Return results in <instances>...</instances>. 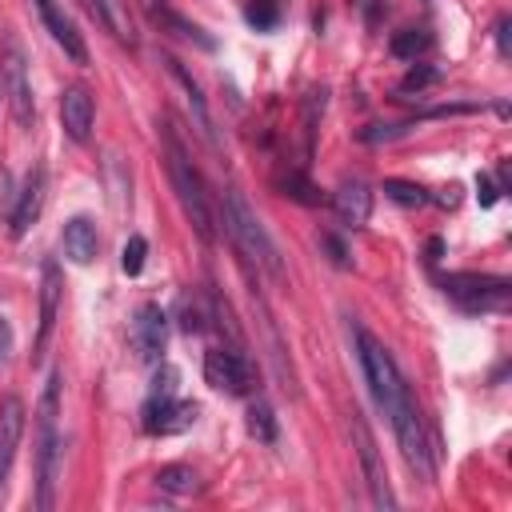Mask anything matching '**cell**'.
I'll use <instances>...</instances> for the list:
<instances>
[{"label":"cell","mask_w":512,"mask_h":512,"mask_svg":"<svg viewBox=\"0 0 512 512\" xmlns=\"http://www.w3.org/2000/svg\"><path fill=\"white\" fill-rule=\"evenodd\" d=\"M224 228H228L232 244L244 252V260H252L256 268H264L272 280H284V260H280L276 240L268 236V228L260 224V216L248 208V200L236 188L224 192Z\"/></svg>","instance_id":"1"},{"label":"cell","mask_w":512,"mask_h":512,"mask_svg":"<svg viewBox=\"0 0 512 512\" xmlns=\"http://www.w3.org/2000/svg\"><path fill=\"white\" fill-rule=\"evenodd\" d=\"M56 408H60V372L48 376L36 408V508L48 512L56 500V472H60V432H56Z\"/></svg>","instance_id":"2"},{"label":"cell","mask_w":512,"mask_h":512,"mask_svg":"<svg viewBox=\"0 0 512 512\" xmlns=\"http://www.w3.org/2000/svg\"><path fill=\"white\" fill-rule=\"evenodd\" d=\"M164 164H168V176H172V188H176V196H180L184 216L192 220L196 236H200L204 244H212L216 232H212V208H208L204 180H200L196 164L184 156V148H180V140H176L172 132H164Z\"/></svg>","instance_id":"3"},{"label":"cell","mask_w":512,"mask_h":512,"mask_svg":"<svg viewBox=\"0 0 512 512\" xmlns=\"http://www.w3.org/2000/svg\"><path fill=\"white\" fill-rule=\"evenodd\" d=\"M356 352H360V368H364L368 388H372L376 404L384 408V416L400 412V408L412 400V392H408V384H404V376H400L392 352H388L376 336H368V332H360V328H356Z\"/></svg>","instance_id":"4"},{"label":"cell","mask_w":512,"mask_h":512,"mask_svg":"<svg viewBox=\"0 0 512 512\" xmlns=\"http://www.w3.org/2000/svg\"><path fill=\"white\" fill-rule=\"evenodd\" d=\"M440 288L464 312H504L512 300V284L504 276H476V272H448Z\"/></svg>","instance_id":"5"},{"label":"cell","mask_w":512,"mask_h":512,"mask_svg":"<svg viewBox=\"0 0 512 512\" xmlns=\"http://www.w3.org/2000/svg\"><path fill=\"white\" fill-rule=\"evenodd\" d=\"M0 84H4V100H8V112L20 128H32L36 124V96H32V80H28V60L20 52L16 40L4 44V60H0Z\"/></svg>","instance_id":"6"},{"label":"cell","mask_w":512,"mask_h":512,"mask_svg":"<svg viewBox=\"0 0 512 512\" xmlns=\"http://www.w3.org/2000/svg\"><path fill=\"white\" fill-rule=\"evenodd\" d=\"M352 440H356V456H360V472H364V484H368V500L384 512L396 508V496H392V484H388V472H384V460H380V448H376V436L372 428L364 424L360 412H352Z\"/></svg>","instance_id":"7"},{"label":"cell","mask_w":512,"mask_h":512,"mask_svg":"<svg viewBox=\"0 0 512 512\" xmlns=\"http://www.w3.org/2000/svg\"><path fill=\"white\" fill-rule=\"evenodd\" d=\"M204 380L216 388V392H228V396H244L252 388V364L240 348L224 344V348H212L204 356Z\"/></svg>","instance_id":"8"},{"label":"cell","mask_w":512,"mask_h":512,"mask_svg":"<svg viewBox=\"0 0 512 512\" xmlns=\"http://www.w3.org/2000/svg\"><path fill=\"white\" fill-rule=\"evenodd\" d=\"M200 408L192 400H176V396H148L144 404V432L148 436H180L196 424Z\"/></svg>","instance_id":"9"},{"label":"cell","mask_w":512,"mask_h":512,"mask_svg":"<svg viewBox=\"0 0 512 512\" xmlns=\"http://www.w3.org/2000/svg\"><path fill=\"white\" fill-rule=\"evenodd\" d=\"M128 340H132V352L140 360L156 364L164 356V344H168V316H164V308L160 304H140Z\"/></svg>","instance_id":"10"},{"label":"cell","mask_w":512,"mask_h":512,"mask_svg":"<svg viewBox=\"0 0 512 512\" xmlns=\"http://www.w3.org/2000/svg\"><path fill=\"white\" fill-rule=\"evenodd\" d=\"M92 120H96V104H92V92L84 84H68L60 92V128L68 140L84 144L92 136Z\"/></svg>","instance_id":"11"},{"label":"cell","mask_w":512,"mask_h":512,"mask_svg":"<svg viewBox=\"0 0 512 512\" xmlns=\"http://www.w3.org/2000/svg\"><path fill=\"white\" fill-rule=\"evenodd\" d=\"M332 208L340 216V224L348 228H364L368 216H372V188L360 180V176H344L332 192Z\"/></svg>","instance_id":"12"},{"label":"cell","mask_w":512,"mask_h":512,"mask_svg":"<svg viewBox=\"0 0 512 512\" xmlns=\"http://www.w3.org/2000/svg\"><path fill=\"white\" fill-rule=\"evenodd\" d=\"M36 4V12H40V20H44V28H48V36L64 48V56L68 60H76V64H88V48H84V36L76 32V24L64 16V8L56 4V0H32Z\"/></svg>","instance_id":"13"},{"label":"cell","mask_w":512,"mask_h":512,"mask_svg":"<svg viewBox=\"0 0 512 512\" xmlns=\"http://www.w3.org/2000/svg\"><path fill=\"white\" fill-rule=\"evenodd\" d=\"M60 292H64V284H60V268H56V264H44V272H40V320H36L32 360H40V352H44V344H48L52 328H56V312H60Z\"/></svg>","instance_id":"14"},{"label":"cell","mask_w":512,"mask_h":512,"mask_svg":"<svg viewBox=\"0 0 512 512\" xmlns=\"http://www.w3.org/2000/svg\"><path fill=\"white\" fill-rule=\"evenodd\" d=\"M40 208H44V172L32 168V172L24 176V184H20V192H16L12 212H8V232H12V236H24V232L36 224Z\"/></svg>","instance_id":"15"},{"label":"cell","mask_w":512,"mask_h":512,"mask_svg":"<svg viewBox=\"0 0 512 512\" xmlns=\"http://www.w3.org/2000/svg\"><path fill=\"white\" fill-rule=\"evenodd\" d=\"M20 436H24V404H20V396H4L0 400V488L12 472Z\"/></svg>","instance_id":"16"},{"label":"cell","mask_w":512,"mask_h":512,"mask_svg":"<svg viewBox=\"0 0 512 512\" xmlns=\"http://www.w3.org/2000/svg\"><path fill=\"white\" fill-rule=\"evenodd\" d=\"M60 252L72 260V264H92L96 252H100V236H96V224L88 216H72L60 232Z\"/></svg>","instance_id":"17"},{"label":"cell","mask_w":512,"mask_h":512,"mask_svg":"<svg viewBox=\"0 0 512 512\" xmlns=\"http://www.w3.org/2000/svg\"><path fill=\"white\" fill-rule=\"evenodd\" d=\"M164 64H168V72H172V80L184 88V100H188V108H192V120H196V132L212 144V148H220L216 144V132H212V116H208V104H204V96H200V84L188 76V68L176 60V56H164Z\"/></svg>","instance_id":"18"},{"label":"cell","mask_w":512,"mask_h":512,"mask_svg":"<svg viewBox=\"0 0 512 512\" xmlns=\"http://www.w3.org/2000/svg\"><path fill=\"white\" fill-rule=\"evenodd\" d=\"M176 320H180L184 332H204V328L216 320V300H204V296H196V292H184V296L176 300Z\"/></svg>","instance_id":"19"},{"label":"cell","mask_w":512,"mask_h":512,"mask_svg":"<svg viewBox=\"0 0 512 512\" xmlns=\"http://www.w3.org/2000/svg\"><path fill=\"white\" fill-rule=\"evenodd\" d=\"M324 100H328V92H324V88H312V92L304 96V104H300V132H304V156H312L316 124H320V116H324Z\"/></svg>","instance_id":"20"},{"label":"cell","mask_w":512,"mask_h":512,"mask_svg":"<svg viewBox=\"0 0 512 512\" xmlns=\"http://www.w3.org/2000/svg\"><path fill=\"white\" fill-rule=\"evenodd\" d=\"M276 188H280L284 196H292V200L308 204V208H312V204H324V192H320L304 172H288V176H280V180H276Z\"/></svg>","instance_id":"21"},{"label":"cell","mask_w":512,"mask_h":512,"mask_svg":"<svg viewBox=\"0 0 512 512\" xmlns=\"http://www.w3.org/2000/svg\"><path fill=\"white\" fill-rule=\"evenodd\" d=\"M248 436H256L260 444H272L276 440V416H272V408L264 404V400H252L248 404Z\"/></svg>","instance_id":"22"},{"label":"cell","mask_w":512,"mask_h":512,"mask_svg":"<svg viewBox=\"0 0 512 512\" xmlns=\"http://www.w3.org/2000/svg\"><path fill=\"white\" fill-rule=\"evenodd\" d=\"M428 44H432V36L424 32V28H404V32H396L392 36V56H400V60H416L420 52H428Z\"/></svg>","instance_id":"23"},{"label":"cell","mask_w":512,"mask_h":512,"mask_svg":"<svg viewBox=\"0 0 512 512\" xmlns=\"http://www.w3.org/2000/svg\"><path fill=\"white\" fill-rule=\"evenodd\" d=\"M156 484L160 488H168V492H192L196 488V472L188 468V464H164L160 472H156Z\"/></svg>","instance_id":"24"},{"label":"cell","mask_w":512,"mask_h":512,"mask_svg":"<svg viewBox=\"0 0 512 512\" xmlns=\"http://www.w3.org/2000/svg\"><path fill=\"white\" fill-rule=\"evenodd\" d=\"M384 196L388 200H396V204H404V208H420L424 200H428V192L420 188V184H412V180H384Z\"/></svg>","instance_id":"25"},{"label":"cell","mask_w":512,"mask_h":512,"mask_svg":"<svg viewBox=\"0 0 512 512\" xmlns=\"http://www.w3.org/2000/svg\"><path fill=\"white\" fill-rule=\"evenodd\" d=\"M244 20H248L256 32H268V28H276V20H280V4H276V0H248V4H244Z\"/></svg>","instance_id":"26"},{"label":"cell","mask_w":512,"mask_h":512,"mask_svg":"<svg viewBox=\"0 0 512 512\" xmlns=\"http://www.w3.org/2000/svg\"><path fill=\"white\" fill-rule=\"evenodd\" d=\"M144 256H148V240H144L140 232H132V236L124 240V248H120V268H124L128 276H140Z\"/></svg>","instance_id":"27"},{"label":"cell","mask_w":512,"mask_h":512,"mask_svg":"<svg viewBox=\"0 0 512 512\" xmlns=\"http://www.w3.org/2000/svg\"><path fill=\"white\" fill-rule=\"evenodd\" d=\"M436 80H440V72H436V68L416 64V68H408V76L400 80V92H420V88H432Z\"/></svg>","instance_id":"28"},{"label":"cell","mask_w":512,"mask_h":512,"mask_svg":"<svg viewBox=\"0 0 512 512\" xmlns=\"http://www.w3.org/2000/svg\"><path fill=\"white\" fill-rule=\"evenodd\" d=\"M176 384H180V372L172 364H160L156 376H152V392L156 396H176Z\"/></svg>","instance_id":"29"},{"label":"cell","mask_w":512,"mask_h":512,"mask_svg":"<svg viewBox=\"0 0 512 512\" xmlns=\"http://www.w3.org/2000/svg\"><path fill=\"white\" fill-rule=\"evenodd\" d=\"M500 192H504V188H500L488 172H480V176H476V196H480V204H484V208H492V204L500 200Z\"/></svg>","instance_id":"30"},{"label":"cell","mask_w":512,"mask_h":512,"mask_svg":"<svg viewBox=\"0 0 512 512\" xmlns=\"http://www.w3.org/2000/svg\"><path fill=\"white\" fill-rule=\"evenodd\" d=\"M492 32H496V52H500V60H508V56H512V20L500 16Z\"/></svg>","instance_id":"31"},{"label":"cell","mask_w":512,"mask_h":512,"mask_svg":"<svg viewBox=\"0 0 512 512\" xmlns=\"http://www.w3.org/2000/svg\"><path fill=\"white\" fill-rule=\"evenodd\" d=\"M320 248L328 252V260H332L336 268H344V264H348V252H344V244H340L332 232H324V236H320Z\"/></svg>","instance_id":"32"},{"label":"cell","mask_w":512,"mask_h":512,"mask_svg":"<svg viewBox=\"0 0 512 512\" xmlns=\"http://www.w3.org/2000/svg\"><path fill=\"white\" fill-rule=\"evenodd\" d=\"M356 8H360V16L368 20V24H376L380 20V12H384V0H352Z\"/></svg>","instance_id":"33"},{"label":"cell","mask_w":512,"mask_h":512,"mask_svg":"<svg viewBox=\"0 0 512 512\" xmlns=\"http://www.w3.org/2000/svg\"><path fill=\"white\" fill-rule=\"evenodd\" d=\"M8 352H12V328H8V320H0V364L8 360Z\"/></svg>","instance_id":"34"},{"label":"cell","mask_w":512,"mask_h":512,"mask_svg":"<svg viewBox=\"0 0 512 512\" xmlns=\"http://www.w3.org/2000/svg\"><path fill=\"white\" fill-rule=\"evenodd\" d=\"M440 252H444V240H440V236H432V240H428V256H424V260H428V264H436V260H440Z\"/></svg>","instance_id":"35"},{"label":"cell","mask_w":512,"mask_h":512,"mask_svg":"<svg viewBox=\"0 0 512 512\" xmlns=\"http://www.w3.org/2000/svg\"><path fill=\"white\" fill-rule=\"evenodd\" d=\"M0 96H4V84H0Z\"/></svg>","instance_id":"36"}]
</instances>
